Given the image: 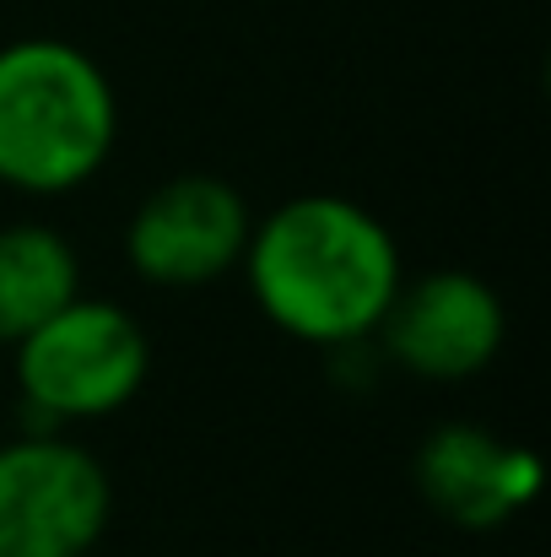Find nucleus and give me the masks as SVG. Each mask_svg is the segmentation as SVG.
I'll return each mask as SVG.
<instances>
[{"instance_id":"obj_1","label":"nucleus","mask_w":551,"mask_h":557,"mask_svg":"<svg viewBox=\"0 0 551 557\" xmlns=\"http://www.w3.org/2000/svg\"><path fill=\"white\" fill-rule=\"evenodd\" d=\"M260 314L309 347H358L405 271L395 233L347 195H292L249 227L243 260Z\"/></svg>"},{"instance_id":"obj_2","label":"nucleus","mask_w":551,"mask_h":557,"mask_svg":"<svg viewBox=\"0 0 551 557\" xmlns=\"http://www.w3.org/2000/svg\"><path fill=\"white\" fill-rule=\"evenodd\" d=\"M120 136V98L103 65L65 38L0 49V185L65 195L87 185Z\"/></svg>"},{"instance_id":"obj_3","label":"nucleus","mask_w":551,"mask_h":557,"mask_svg":"<svg viewBox=\"0 0 551 557\" xmlns=\"http://www.w3.org/2000/svg\"><path fill=\"white\" fill-rule=\"evenodd\" d=\"M16 389L22 400L60 422H92L136 400L152 369L147 331L130 309L109 298H71L60 314H49L38 331H27L16 347Z\"/></svg>"},{"instance_id":"obj_4","label":"nucleus","mask_w":551,"mask_h":557,"mask_svg":"<svg viewBox=\"0 0 551 557\" xmlns=\"http://www.w3.org/2000/svg\"><path fill=\"white\" fill-rule=\"evenodd\" d=\"M114 515L109 471L65 433L0 444V557H87Z\"/></svg>"},{"instance_id":"obj_5","label":"nucleus","mask_w":551,"mask_h":557,"mask_svg":"<svg viewBox=\"0 0 551 557\" xmlns=\"http://www.w3.org/2000/svg\"><path fill=\"white\" fill-rule=\"evenodd\" d=\"M249 206L227 180L179 174L158 185L125 227V255L141 282L152 287H205L243 260L249 244Z\"/></svg>"},{"instance_id":"obj_6","label":"nucleus","mask_w":551,"mask_h":557,"mask_svg":"<svg viewBox=\"0 0 551 557\" xmlns=\"http://www.w3.org/2000/svg\"><path fill=\"white\" fill-rule=\"evenodd\" d=\"M373 336H384L389 363H400L405 373L433 384H460L503 352L509 314L481 276L427 271L416 282H400Z\"/></svg>"},{"instance_id":"obj_7","label":"nucleus","mask_w":551,"mask_h":557,"mask_svg":"<svg viewBox=\"0 0 551 557\" xmlns=\"http://www.w3.org/2000/svg\"><path fill=\"white\" fill-rule=\"evenodd\" d=\"M416 487L449 525L492 531L541 493V460L476 422H443L416 449Z\"/></svg>"},{"instance_id":"obj_8","label":"nucleus","mask_w":551,"mask_h":557,"mask_svg":"<svg viewBox=\"0 0 551 557\" xmlns=\"http://www.w3.org/2000/svg\"><path fill=\"white\" fill-rule=\"evenodd\" d=\"M82 298V260L49 222L0 227V347H16L49 314Z\"/></svg>"}]
</instances>
